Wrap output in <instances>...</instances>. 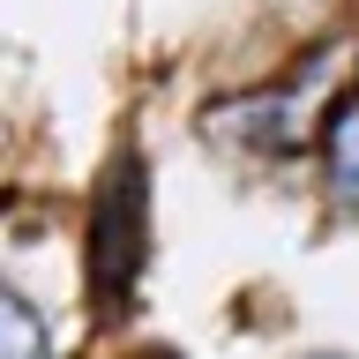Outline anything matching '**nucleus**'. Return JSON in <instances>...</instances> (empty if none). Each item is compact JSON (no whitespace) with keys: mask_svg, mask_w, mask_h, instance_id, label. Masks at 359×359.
Returning a JSON list of instances; mask_svg holds the SVG:
<instances>
[{"mask_svg":"<svg viewBox=\"0 0 359 359\" xmlns=\"http://www.w3.org/2000/svg\"><path fill=\"white\" fill-rule=\"evenodd\" d=\"M0 359H53V330L45 314L15 292H0Z\"/></svg>","mask_w":359,"mask_h":359,"instance_id":"1","label":"nucleus"},{"mask_svg":"<svg viewBox=\"0 0 359 359\" xmlns=\"http://www.w3.org/2000/svg\"><path fill=\"white\" fill-rule=\"evenodd\" d=\"M330 180L344 202H359V105H344L330 128Z\"/></svg>","mask_w":359,"mask_h":359,"instance_id":"2","label":"nucleus"},{"mask_svg":"<svg viewBox=\"0 0 359 359\" xmlns=\"http://www.w3.org/2000/svg\"><path fill=\"white\" fill-rule=\"evenodd\" d=\"M314 359H337V352H314Z\"/></svg>","mask_w":359,"mask_h":359,"instance_id":"3","label":"nucleus"}]
</instances>
